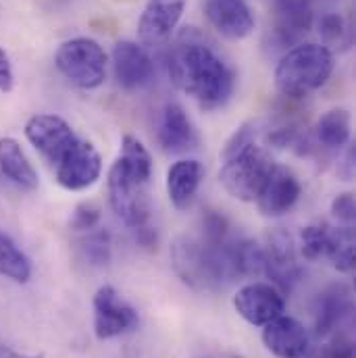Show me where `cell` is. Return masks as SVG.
Returning a JSON list of instances; mask_svg holds the SVG:
<instances>
[{"mask_svg": "<svg viewBox=\"0 0 356 358\" xmlns=\"http://www.w3.org/2000/svg\"><path fill=\"white\" fill-rule=\"evenodd\" d=\"M169 76L204 110L221 108L236 88L232 67L194 31H185L171 50Z\"/></svg>", "mask_w": 356, "mask_h": 358, "instance_id": "1", "label": "cell"}, {"mask_svg": "<svg viewBox=\"0 0 356 358\" xmlns=\"http://www.w3.org/2000/svg\"><path fill=\"white\" fill-rule=\"evenodd\" d=\"M152 178V159L144 144L134 136H123L121 155L108 171V198L117 217L131 229L150 219L148 183Z\"/></svg>", "mask_w": 356, "mask_h": 358, "instance_id": "2", "label": "cell"}, {"mask_svg": "<svg viewBox=\"0 0 356 358\" xmlns=\"http://www.w3.org/2000/svg\"><path fill=\"white\" fill-rule=\"evenodd\" d=\"M334 73V55L327 46L306 42L290 48L275 69V86L287 98H304L327 84Z\"/></svg>", "mask_w": 356, "mask_h": 358, "instance_id": "3", "label": "cell"}, {"mask_svg": "<svg viewBox=\"0 0 356 358\" xmlns=\"http://www.w3.org/2000/svg\"><path fill=\"white\" fill-rule=\"evenodd\" d=\"M273 165L275 163L252 142L242 150L223 157V167L219 178L234 198L252 202L259 198Z\"/></svg>", "mask_w": 356, "mask_h": 358, "instance_id": "4", "label": "cell"}, {"mask_svg": "<svg viewBox=\"0 0 356 358\" xmlns=\"http://www.w3.org/2000/svg\"><path fill=\"white\" fill-rule=\"evenodd\" d=\"M59 71L76 86L98 88L106 78V52L92 38H73L59 46L55 55Z\"/></svg>", "mask_w": 356, "mask_h": 358, "instance_id": "5", "label": "cell"}, {"mask_svg": "<svg viewBox=\"0 0 356 358\" xmlns=\"http://www.w3.org/2000/svg\"><path fill=\"white\" fill-rule=\"evenodd\" d=\"M25 138L50 163L59 165L80 140L71 125L59 115H36L25 123Z\"/></svg>", "mask_w": 356, "mask_h": 358, "instance_id": "6", "label": "cell"}, {"mask_svg": "<svg viewBox=\"0 0 356 358\" xmlns=\"http://www.w3.org/2000/svg\"><path fill=\"white\" fill-rule=\"evenodd\" d=\"M263 273L281 294H290L302 277L294 242L281 229L267 238V246L263 248Z\"/></svg>", "mask_w": 356, "mask_h": 358, "instance_id": "7", "label": "cell"}, {"mask_svg": "<svg viewBox=\"0 0 356 358\" xmlns=\"http://www.w3.org/2000/svg\"><path fill=\"white\" fill-rule=\"evenodd\" d=\"M138 313L123 302L115 287L102 285L94 296V331L98 340H111L138 327Z\"/></svg>", "mask_w": 356, "mask_h": 358, "instance_id": "8", "label": "cell"}, {"mask_svg": "<svg viewBox=\"0 0 356 358\" xmlns=\"http://www.w3.org/2000/svg\"><path fill=\"white\" fill-rule=\"evenodd\" d=\"M313 6L308 0H275L271 40L279 48L298 46L313 27Z\"/></svg>", "mask_w": 356, "mask_h": 358, "instance_id": "9", "label": "cell"}, {"mask_svg": "<svg viewBox=\"0 0 356 358\" xmlns=\"http://www.w3.org/2000/svg\"><path fill=\"white\" fill-rule=\"evenodd\" d=\"M183 8L185 0H148L138 23L140 42L150 48L167 44L178 27Z\"/></svg>", "mask_w": 356, "mask_h": 358, "instance_id": "10", "label": "cell"}, {"mask_svg": "<svg viewBox=\"0 0 356 358\" xmlns=\"http://www.w3.org/2000/svg\"><path fill=\"white\" fill-rule=\"evenodd\" d=\"M238 315L250 325L263 327L283 313V294L271 283H248L234 298Z\"/></svg>", "mask_w": 356, "mask_h": 358, "instance_id": "11", "label": "cell"}, {"mask_svg": "<svg viewBox=\"0 0 356 358\" xmlns=\"http://www.w3.org/2000/svg\"><path fill=\"white\" fill-rule=\"evenodd\" d=\"M100 173H102L100 155L90 142L84 140H78L76 146L57 165V181L71 192H80L94 185Z\"/></svg>", "mask_w": 356, "mask_h": 358, "instance_id": "12", "label": "cell"}, {"mask_svg": "<svg viewBox=\"0 0 356 358\" xmlns=\"http://www.w3.org/2000/svg\"><path fill=\"white\" fill-rule=\"evenodd\" d=\"M115 80L123 90H140L148 86L155 78V63L144 46L123 40L113 48Z\"/></svg>", "mask_w": 356, "mask_h": 358, "instance_id": "13", "label": "cell"}, {"mask_svg": "<svg viewBox=\"0 0 356 358\" xmlns=\"http://www.w3.org/2000/svg\"><path fill=\"white\" fill-rule=\"evenodd\" d=\"M173 268L181 277V281L194 289H217L211 273L206 248L202 242L192 238H178L171 246Z\"/></svg>", "mask_w": 356, "mask_h": 358, "instance_id": "14", "label": "cell"}, {"mask_svg": "<svg viewBox=\"0 0 356 358\" xmlns=\"http://www.w3.org/2000/svg\"><path fill=\"white\" fill-rule=\"evenodd\" d=\"M204 13L211 25L229 40H242L255 29V13L246 0H206Z\"/></svg>", "mask_w": 356, "mask_h": 358, "instance_id": "15", "label": "cell"}, {"mask_svg": "<svg viewBox=\"0 0 356 358\" xmlns=\"http://www.w3.org/2000/svg\"><path fill=\"white\" fill-rule=\"evenodd\" d=\"M300 194H302V187H300L298 178L287 167L273 165L257 202H259V208L263 215L279 217L294 208Z\"/></svg>", "mask_w": 356, "mask_h": 358, "instance_id": "16", "label": "cell"}, {"mask_svg": "<svg viewBox=\"0 0 356 358\" xmlns=\"http://www.w3.org/2000/svg\"><path fill=\"white\" fill-rule=\"evenodd\" d=\"M263 327V342L271 355L277 358H304L308 350V334L300 321L279 315Z\"/></svg>", "mask_w": 356, "mask_h": 358, "instance_id": "17", "label": "cell"}, {"mask_svg": "<svg viewBox=\"0 0 356 358\" xmlns=\"http://www.w3.org/2000/svg\"><path fill=\"white\" fill-rule=\"evenodd\" d=\"M353 292L344 283L329 285L315 300V334L329 336L353 315Z\"/></svg>", "mask_w": 356, "mask_h": 358, "instance_id": "18", "label": "cell"}, {"mask_svg": "<svg viewBox=\"0 0 356 358\" xmlns=\"http://www.w3.org/2000/svg\"><path fill=\"white\" fill-rule=\"evenodd\" d=\"M157 138H159V144L163 146V150L173 152V155L192 150L198 144L196 129H194L187 113L178 102L165 104V108L161 113V119H159Z\"/></svg>", "mask_w": 356, "mask_h": 358, "instance_id": "19", "label": "cell"}, {"mask_svg": "<svg viewBox=\"0 0 356 358\" xmlns=\"http://www.w3.org/2000/svg\"><path fill=\"white\" fill-rule=\"evenodd\" d=\"M202 179V165L194 159H183L171 165L167 171V194L173 206L179 210H185L200 185Z\"/></svg>", "mask_w": 356, "mask_h": 358, "instance_id": "20", "label": "cell"}, {"mask_svg": "<svg viewBox=\"0 0 356 358\" xmlns=\"http://www.w3.org/2000/svg\"><path fill=\"white\" fill-rule=\"evenodd\" d=\"M0 173L21 189H36L38 173L25 157L21 144L13 138H0Z\"/></svg>", "mask_w": 356, "mask_h": 358, "instance_id": "21", "label": "cell"}, {"mask_svg": "<svg viewBox=\"0 0 356 358\" xmlns=\"http://www.w3.org/2000/svg\"><path fill=\"white\" fill-rule=\"evenodd\" d=\"M350 140V113L346 108L327 110L317 123V142L325 148H342Z\"/></svg>", "mask_w": 356, "mask_h": 358, "instance_id": "22", "label": "cell"}, {"mask_svg": "<svg viewBox=\"0 0 356 358\" xmlns=\"http://www.w3.org/2000/svg\"><path fill=\"white\" fill-rule=\"evenodd\" d=\"M325 257L338 271L350 273L355 268V229L348 225L332 227Z\"/></svg>", "mask_w": 356, "mask_h": 358, "instance_id": "23", "label": "cell"}, {"mask_svg": "<svg viewBox=\"0 0 356 358\" xmlns=\"http://www.w3.org/2000/svg\"><path fill=\"white\" fill-rule=\"evenodd\" d=\"M0 275L17 283H27L31 277L29 259L17 248V244L0 231Z\"/></svg>", "mask_w": 356, "mask_h": 358, "instance_id": "24", "label": "cell"}, {"mask_svg": "<svg viewBox=\"0 0 356 358\" xmlns=\"http://www.w3.org/2000/svg\"><path fill=\"white\" fill-rule=\"evenodd\" d=\"M234 259L240 277H252L263 273V246L252 240L234 242Z\"/></svg>", "mask_w": 356, "mask_h": 358, "instance_id": "25", "label": "cell"}, {"mask_svg": "<svg viewBox=\"0 0 356 358\" xmlns=\"http://www.w3.org/2000/svg\"><path fill=\"white\" fill-rule=\"evenodd\" d=\"M329 225L327 223H313L306 225L300 234V252L306 261H319L325 257L327 242H329Z\"/></svg>", "mask_w": 356, "mask_h": 358, "instance_id": "26", "label": "cell"}, {"mask_svg": "<svg viewBox=\"0 0 356 358\" xmlns=\"http://www.w3.org/2000/svg\"><path fill=\"white\" fill-rule=\"evenodd\" d=\"M80 255L90 267H104L111 261V236L106 231H92L80 242Z\"/></svg>", "mask_w": 356, "mask_h": 358, "instance_id": "27", "label": "cell"}, {"mask_svg": "<svg viewBox=\"0 0 356 358\" xmlns=\"http://www.w3.org/2000/svg\"><path fill=\"white\" fill-rule=\"evenodd\" d=\"M319 34L323 38V46H348L353 40V31L348 29L346 21L338 13H327L319 21Z\"/></svg>", "mask_w": 356, "mask_h": 358, "instance_id": "28", "label": "cell"}, {"mask_svg": "<svg viewBox=\"0 0 356 358\" xmlns=\"http://www.w3.org/2000/svg\"><path fill=\"white\" fill-rule=\"evenodd\" d=\"M227 240H229V221L217 210H206L202 215V242L221 244Z\"/></svg>", "mask_w": 356, "mask_h": 358, "instance_id": "29", "label": "cell"}, {"mask_svg": "<svg viewBox=\"0 0 356 358\" xmlns=\"http://www.w3.org/2000/svg\"><path fill=\"white\" fill-rule=\"evenodd\" d=\"M100 221V210L94 206V204H80L76 210H73V217H71V229L76 231H90L98 225Z\"/></svg>", "mask_w": 356, "mask_h": 358, "instance_id": "30", "label": "cell"}, {"mask_svg": "<svg viewBox=\"0 0 356 358\" xmlns=\"http://www.w3.org/2000/svg\"><path fill=\"white\" fill-rule=\"evenodd\" d=\"M332 213L338 221H342L344 225L353 227L355 225V215H356V204H355V196L353 194H340L334 198L332 202Z\"/></svg>", "mask_w": 356, "mask_h": 358, "instance_id": "31", "label": "cell"}, {"mask_svg": "<svg viewBox=\"0 0 356 358\" xmlns=\"http://www.w3.org/2000/svg\"><path fill=\"white\" fill-rule=\"evenodd\" d=\"M317 358H355V344L348 338H336Z\"/></svg>", "mask_w": 356, "mask_h": 358, "instance_id": "32", "label": "cell"}, {"mask_svg": "<svg viewBox=\"0 0 356 358\" xmlns=\"http://www.w3.org/2000/svg\"><path fill=\"white\" fill-rule=\"evenodd\" d=\"M136 231V242L146 248V250H157V244H159V236H157V229L150 227L148 223L146 225H140L134 229Z\"/></svg>", "mask_w": 356, "mask_h": 358, "instance_id": "33", "label": "cell"}, {"mask_svg": "<svg viewBox=\"0 0 356 358\" xmlns=\"http://www.w3.org/2000/svg\"><path fill=\"white\" fill-rule=\"evenodd\" d=\"M13 86H15V76H13L10 61H2L0 63V92L8 94Z\"/></svg>", "mask_w": 356, "mask_h": 358, "instance_id": "34", "label": "cell"}, {"mask_svg": "<svg viewBox=\"0 0 356 358\" xmlns=\"http://www.w3.org/2000/svg\"><path fill=\"white\" fill-rule=\"evenodd\" d=\"M0 358H42V357H29V355H21V352H15L13 348H8V346H2V344H0Z\"/></svg>", "mask_w": 356, "mask_h": 358, "instance_id": "35", "label": "cell"}, {"mask_svg": "<svg viewBox=\"0 0 356 358\" xmlns=\"http://www.w3.org/2000/svg\"><path fill=\"white\" fill-rule=\"evenodd\" d=\"M2 61H8V55H6V52H4V48L0 46V63H2Z\"/></svg>", "mask_w": 356, "mask_h": 358, "instance_id": "36", "label": "cell"}]
</instances>
